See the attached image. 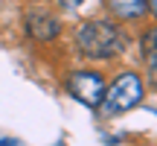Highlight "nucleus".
Segmentation results:
<instances>
[{
    "mask_svg": "<svg viewBox=\"0 0 157 146\" xmlns=\"http://www.w3.org/2000/svg\"><path fill=\"white\" fill-rule=\"evenodd\" d=\"M143 99V79L137 73L125 70L113 79L111 88H105V96H102V111L105 114H122L128 108H134L137 102Z\"/></svg>",
    "mask_w": 157,
    "mask_h": 146,
    "instance_id": "2",
    "label": "nucleus"
},
{
    "mask_svg": "<svg viewBox=\"0 0 157 146\" xmlns=\"http://www.w3.org/2000/svg\"><path fill=\"white\" fill-rule=\"evenodd\" d=\"M140 47H143V56H157V26H151L146 35H143V41H140Z\"/></svg>",
    "mask_w": 157,
    "mask_h": 146,
    "instance_id": "6",
    "label": "nucleus"
},
{
    "mask_svg": "<svg viewBox=\"0 0 157 146\" xmlns=\"http://www.w3.org/2000/svg\"><path fill=\"white\" fill-rule=\"evenodd\" d=\"M108 9L122 21H137L146 15V0H105Z\"/></svg>",
    "mask_w": 157,
    "mask_h": 146,
    "instance_id": "5",
    "label": "nucleus"
},
{
    "mask_svg": "<svg viewBox=\"0 0 157 146\" xmlns=\"http://www.w3.org/2000/svg\"><path fill=\"white\" fill-rule=\"evenodd\" d=\"M23 29H26V35H32L35 41H52L61 32V23H58L56 15H50V12H44V9H29L26 15H23Z\"/></svg>",
    "mask_w": 157,
    "mask_h": 146,
    "instance_id": "4",
    "label": "nucleus"
},
{
    "mask_svg": "<svg viewBox=\"0 0 157 146\" xmlns=\"http://www.w3.org/2000/svg\"><path fill=\"white\" fill-rule=\"evenodd\" d=\"M146 12H151V15L157 18V0H146Z\"/></svg>",
    "mask_w": 157,
    "mask_h": 146,
    "instance_id": "9",
    "label": "nucleus"
},
{
    "mask_svg": "<svg viewBox=\"0 0 157 146\" xmlns=\"http://www.w3.org/2000/svg\"><path fill=\"white\" fill-rule=\"evenodd\" d=\"M76 41H78V50L84 53L87 59H113V56H122L125 50V35L117 23L111 21H84L76 32Z\"/></svg>",
    "mask_w": 157,
    "mask_h": 146,
    "instance_id": "1",
    "label": "nucleus"
},
{
    "mask_svg": "<svg viewBox=\"0 0 157 146\" xmlns=\"http://www.w3.org/2000/svg\"><path fill=\"white\" fill-rule=\"evenodd\" d=\"M0 146H15V140H0Z\"/></svg>",
    "mask_w": 157,
    "mask_h": 146,
    "instance_id": "10",
    "label": "nucleus"
},
{
    "mask_svg": "<svg viewBox=\"0 0 157 146\" xmlns=\"http://www.w3.org/2000/svg\"><path fill=\"white\" fill-rule=\"evenodd\" d=\"M58 3H61V6H67V9H76V6H82L84 0H58Z\"/></svg>",
    "mask_w": 157,
    "mask_h": 146,
    "instance_id": "8",
    "label": "nucleus"
},
{
    "mask_svg": "<svg viewBox=\"0 0 157 146\" xmlns=\"http://www.w3.org/2000/svg\"><path fill=\"white\" fill-rule=\"evenodd\" d=\"M146 64H148V76H151V82H157V56H148Z\"/></svg>",
    "mask_w": 157,
    "mask_h": 146,
    "instance_id": "7",
    "label": "nucleus"
},
{
    "mask_svg": "<svg viewBox=\"0 0 157 146\" xmlns=\"http://www.w3.org/2000/svg\"><path fill=\"white\" fill-rule=\"evenodd\" d=\"M67 91L82 105L96 108V105H102V96H105V79L96 70H76L67 79Z\"/></svg>",
    "mask_w": 157,
    "mask_h": 146,
    "instance_id": "3",
    "label": "nucleus"
}]
</instances>
